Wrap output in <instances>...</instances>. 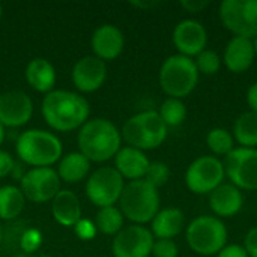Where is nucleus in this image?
Returning a JSON list of instances; mask_svg holds the SVG:
<instances>
[{
	"label": "nucleus",
	"mask_w": 257,
	"mask_h": 257,
	"mask_svg": "<svg viewBox=\"0 0 257 257\" xmlns=\"http://www.w3.org/2000/svg\"><path fill=\"white\" fill-rule=\"evenodd\" d=\"M125 188V179L114 167L96 169L86 182L87 199L98 208L114 206Z\"/></svg>",
	"instance_id": "nucleus-9"
},
{
	"label": "nucleus",
	"mask_w": 257,
	"mask_h": 257,
	"mask_svg": "<svg viewBox=\"0 0 257 257\" xmlns=\"http://www.w3.org/2000/svg\"><path fill=\"white\" fill-rule=\"evenodd\" d=\"M244 196L239 188L232 184H221L209 194L211 211L218 218H232L241 212Z\"/></svg>",
	"instance_id": "nucleus-19"
},
{
	"label": "nucleus",
	"mask_w": 257,
	"mask_h": 257,
	"mask_svg": "<svg viewBox=\"0 0 257 257\" xmlns=\"http://www.w3.org/2000/svg\"><path fill=\"white\" fill-rule=\"evenodd\" d=\"M131 5H133V6H137V8H143V9H148V8L157 6L158 3H157V2H133Z\"/></svg>",
	"instance_id": "nucleus-40"
},
{
	"label": "nucleus",
	"mask_w": 257,
	"mask_h": 257,
	"mask_svg": "<svg viewBox=\"0 0 257 257\" xmlns=\"http://www.w3.org/2000/svg\"><path fill=\"white\" fill-rule=\"evenodd\" d=\"M233 139L241 148L257 149V113H242L233 125Z\"/></svg>",
	"instance_id": "nucleus-26"
},
{
	"label": "nucleus",
	"mask_w": 257,
	"mask_h": 257,
	"mask_svg": "<svg viewBox=\"0 0 257 257\" xmlns=\"http://www.w3.org/2000/svg\"><path fill=\"white\" fill-rule=\"evenodd\" d=\"M15 257H50V256H47V254H44V253L36 251V253H20L18 256H15Z\"/></svg>",
	"instance_id": "nucleus-41"
},
{
	"label": "nucleus",
	"mask_w": 257,
	"mask_h": 257,
	"mask_svg": "<svg viewBox=\"0 0 257 257\" xmlns=\"http://www.w3.org/2000/svg\"><path fill=\"white\" fill-rule=\"evenodd\" d=\"M20 190L33 203H45L60 191V178L51 167H33L20 179Z\"/></svg>",
	"instance_id": "nucleus-12"
},
{
	"label": "nucleus",
	"mask_w": 257,
	"mask_h": 257,
	"mask_svg": "<svg viewBox=\"0 0 257 257\" xmlns=\"http://www.w3.org/2000/svg\"><path fill=\"white\" fill-rule=\"evenodd\" d=\"M14 167H15V163H14V158L11 157V154L0 149V179L11 175Z\"/></svg>",
	"instance_id": "nucleus-35"
},
{
	"label": "nucleus",
	"mask_w": 257,
	"mask_h": 257,
	"mask_svg": "<svg viewBox=\"0 0 257 257\" xmlns=\"http://www.w3.org/2000/svg\"><path fill=\"white\" fill-rule=\"evenodd\" d=\"M42 244V233L38 229H27L20 238V248L23 253H36Z\"/></svg>",
	"instance_id": "nucleus-32"
},
{
	"label": "nucleus",
	"mask_w": 257,
	"mask_h": 257,
	"mask_svg": "<svg viewBox=\"0 0 257 257\" xmlns=\"http://www.w3.org/2000/svg\"><path fill=\"white\" fill-rule=\"evenodd\" d=\"M223 26L235 36H257V0H223L218 8Z\"/></svg>",
	"instance_id": "nucleus-8"
},
{
	"label": "nucleus",
	"mask_w": 257,
	"mask_h": 257,
	"mask_svg": "<svg viewBox=\"0 0 257 257\" xmlns=\"http://www.w3.org/2000/svg\"><path fill=\"white\" fill-rule=\"evenodd\" d=\"M2 14H3V6H2V3H0V18H2Z\"/></svg>",
	"instance_id": "nucleus-45"
},
{
	"label": "nucleus",
	"mask_w": 257,
	"mask_h": 257,
	"mask_svg": "<svg viewBox=\"0 0 257 257\" xmlns=\"http://www.w3.org/2000/svg\"><path fill=\"white\" fill-rule=\"evenodd\" d=\"M33 114L32 98L21 90H9L0 95V123L9 128L26 125Z\"/></svg>",
	"instance_id": "nucleus-15"
},
{
	"label": "nucleus",
	"mask_w": 257,
	"mask_h": 257,
	"mask_svg": "<svg viewBox=\"0 0 257 257\" xmlns=\"http://www.w3.org/2000/svg\"><path fill=\"white\" fill-rule=\"evenodd\" d=\"M185 224V215L179 208L160 209L151 221V232L157 239H173L178 236Z\"/></svg>",
	"instance_id": "nucleus-22"
},
{
	"label": "nucleus",
	"mask_w": 257,
	"mask_h": 257,
	"mask_svg": "<svg viewBox=\"0 0 257 257\" xmlns=\"http://www.w3.org/2000/svg\"><path fill=\"white\" fill-rule=\"evenodd\" d=\"M155 238L145 226L133 224L123 227L111 242L114 257H149L152 254Z\"/></svg>",
	"instance_id": "nucleus-13"
},
{
	"label": "nucleus",
	"mask_w": 257,
	"mask_h": 257,
	"mask_svg": "<svg viewBox=\"0 0 257 257\" xmlns=\"http://www.w3.org/2000/svg\"><path fill=\"white\" fill-rule=\"evenodd\" d=\"M74 230H75V235L80 239H83V241H89V239H92L96 235V226H95V223H92L90 220H86V218H81L74 226Z\"/></svg>",
	"instance_id": "nucleus-34"
},
{
	"label": "nucleus",
	"mask_w": 257,
	"mask_h": 257,
	"mask_svg": "<svg viewBox=\"0 0 257 257\" xmlns=\"http://www.w3.org/2000/svg\"><path fill=\"white\" fill-rule=\"evenodd\" d=\"M208 5H209L208 0H184V2H181V6L191 14H197V12L203 11Z\"/></svg>",
	"instance_id": "nucleus-38"
},
{
	"label": "nucleus",
	"mask_w": 257,
	"mask_h": 257,
	"mask_svg": "<svg viewBox=\"0 0 257 257\" xmlns=\"http://www.w3.org/2000/svg\"><path fill=\"white\" fill-rule=\"evenodd\" d=\"M226 178L223 161L218 157L203 155L196 158L185 172L187 188L194 194H211Z\"/></svg>",
	"instance_id": "nucleus-10"
},
{
	"label": "nucleus",
	"mask_w": 257,
	"mask_h": 257,
	"mask_svg": "<svg viewBox=\"0 0 257 257\" xmlns=\"http://www.w3.org/2000/svg\"><path fill=\"white\" fill-rule=\"evenodd\" d=\"M5 137H6V131H5V126L0 123V146H2L3 142H5Z\"/></svg>",
	"instance_id": "nucleus-42"
},
{
	"label": "nucleus",
	"mask_w": 257,
	"mask_h": 257,
	"mask_svg": "<svg viewBox=\"0 0 257 257\" xmlns=\"http://www.w3.org/2000/svg\"><path fill=\"white\" fill-rule=\"evenodd\" d=\"M120 212L130 221L143 226L151 223L160 211V194L148 181L139 179L125 184L119 199Z\"/></svg>",
	"instance_id": "nucleus-4"
},
{
	"label": "nucleus",
	"mask_w": 257,
	"mask_h": 257,
	"mask_svg": "<svg viewBox=\"0 0 257 257\" xmlns=\"http://www.w3.org/2000/svg\"><path fill=\"white\" fill-rule=\"evenodd\" d=\"M247 104L251 108V111L257 113V81L253 83L247 90Z\"/></svg>",
	"instance_id": "nucleus-39"
},
{
	"label": "nucleus",
	"mask_w": 257,
	"mask_h": 257,
	"mask_svg": "<svg viewBox=\"0 0 257 257\" xmlns=\"http://www.w3.org/2000/svg\"><path fill=\"white\" fill-rule=\"evenodd\" d=\"M160 117L163 122L169 126H179L185 117H187V107L182 102V99L178 98H167L163 101L160 110H158Z\"/></svg>",
	"instance_id": "nucleus-29"
},
{
	"label": "nucleus",
	"mask_w": 257,
	"mask_h": 257,
	"mask_svg": "<svg viewBox=\"0 0 257 257\" xmlns=\"http://www.w3.org/2000/svg\"><path fill=\"white\" fill-rule=\"evenodd\" d=\"M56 172L60 181L66 184H78L89 175L90 161L80 152H71L60 158Z\"/></svg>",
	"instance_id": "nucleus-24"
},
{
	"label": "nucleus",
	"mask_w": 257,
	"mask_h": 257,
	"mask_svg": "<svg viewBox=\"0 0 257 257\" xmlns=\"http://www.w3.org/2000/svg\"><path fill=\"white\" fill-rule=\"evenodd\" d=\"M169 178H170L169 166L161 161H152L146 172L145 181H148L152 187H155L158 190L160 187H164L167 184Z\"/></svg>",
	"instance_id": "nucleus-31"
},
{
	"label": "nucleus",
	"mask_w": 257,
	"mask_h": 257,
	"mask_svg": "<svg viewBox=\"0 0 257 257\" xmlns=\"http://www.w3.org/2000/svg\"><path fill=\"white\" fill-rule=\"evenodd\" d=\"M41 111L50 128L60 133H69L81 128L87 122L90 107L80 93L53 90L44 96Z\"/></svg>",
	"instance_id": "nucleus-1"
},
{
	"label": "nucleus",
	"mask_w": 257,
	"mask_h": 257,
	"mask_svg": "<svg viewBox=\"0 0 257 257\" xmlns=\"http://www.w3.org/2000/svg\"><path fill=\"white\" fill-rule=\"evenodd\" d=\"M20 160L32 167H51L59 163L63 154L57 136L44 130H27L18 136L15 145Z\"/></svg>",
	"instance_id": "nucleus-3"
},
{
	"label": "nucleus",
	"mask_w": 257,
	"mask_h": 257,
	"mask_svg": "<svg viewBox=\"0 0 257 257\" xmlns=\"http://www.w3.org/2000/svg\"><path fill=\"white\" fill-rule=\"evenodd\" d=\"M122 136L116 125L104 117L87 120L77 136L80 154L90 163H104L116 157L120 149Z\"/></svg>",
	"instance_id": "nucleus-2"
},
{
	"label": "nucleus",
	"mask_w": 257,
	"mask_h": 257,
	"mask_svg": "<svg viewBox=\"0 0 257 257\" xmlns=\"http://www.w3.org/2000/svg\"><path fill=\"white\" fill-rule=\"evenodd\" d=\"M215 257H250L247 254V251L244 250L242 245H238V244H230V245H226L218 254Z\"/></svg>",
	"instance_id": "nucleus-37"
},
{
	"label": "nucleus",
	"mask_w": 257,
	"mask_h": 257,
	"mask_svg": "<svg viewBox=\"0 0 257 257\" xmlns=\"http://www.w3.org/2000/svg\"><path fill=\"white\" fill-rule=\"evenodd\" d=\"M253 45H254V53H256V57H257V36L253 39Z\"/></svg>",
	"instance_id": "nucleus-44"
},
{
	"label": "nucleus",
	"mask_w": 257,
	"mask_h": 257,
	"mask_svg": "<svg viewBox=\"0 0 257 257\" xmlns=\"http://www.w3.org/2000/svg\"><path fill=\"white\" fill-rule=\"evenodd\" d=\"M92 51L101 60H114L120 56L125 45L123 33L119 27L113 24H102L99 26L92 35Z\"/></svg>",
	"instance_id": "nucleus-17"
},
{
	"label": "nucleus",
	"mask_w": 257,
	"mask_h": 257,
	"mask_svg": "<svg viewBox=\"0 0 257 257\" xmlns=\"http://www.w3.org/2000/svg\"><path fill=\"white\" fill-rule=\"evenodd\" d=\"M149 164L151 161L146 154L131 146L120 148L114 157V169L123 179H130V182L145 179Z\"/></svg>",
	"instance_id": "nucleus-20"
},
{
	"label": "nucleus",
	"mask_w": 257,
	"mask_h": 257,
	"mask_svg": "<svg viewBox=\"0 0 257 257\" xmlns=\"http://www.w3.org/2000/svg\"><path fill=\"white\" fill-rule=\"evenodd\" d=\"M123 214L116 206L99 208L95 220L96 230H99L102 235L116 236L123 229Z\"/></svg>",
	"instance_id": "nucleus-27"
},
{
	"label": "nucleus",
	"mask_w": 257,
	"mask_h": 257,
	"mask_svg": "<svg viewBox=\"0 0 257 257\" xmlns=\"http://www.w3.org/2000/svg\"><path fill=\"white\" fill-rule=\"evenodd\" d=\"M3 236H5V229H3V224H2V221H0V244H2V241H3Z\"/></svg>",
	"instance_id": "nucleus-43"
},
{
	"label": "nucleus",
	"mask_w": 257,
	"mask_h": 257,
	"mask_svg": "<svg viewBox=\"0 0 257 257\" xmlns=\"http://www.w3.org/2000/svg\"><path fill=\"white\" fill-rule=\"evenodd\" d=\"M199 83V71L194 59L173 54L169 56L160 68V86L169 98L182 99L188 96Z\"/></svg>",
	"instance_id": "nucleus-6"
},
{
	"label": "nucleus",
	"mask_w": 257,
	"mask_h": 257,
	"mask_svg": "<svg viewBox=\"0 0 257 257\" xmlns=\"http://www.w3.org/2000/svg\"><path fill=\"white\" fill-rule=\"evenodd\" d=\"M226 176L239 190H257V149L235 148L223 161Z\"/></svg>",
	"instance_id": "nucleus-11"
},
{
	"label": "nucleus",
	"mask_w": 257,
	"mask_h": 257,
	"mask_svg": "<svg viewBox=\"0 0 257 257\" xmlns=\"http://www.w3.org/2000/svg\"><path fill=\"white\" fill-rule=\"evenodd\" d=\"M179 248L173 239H157L152 247L154 257H178Z\"/></svg>",
	"instance_id": "nucleus-33"
},
{
	"label": "nucleus",
	"mask_w": 257,
	"mask_h": 257,
	"mask_svg": "<svg viewBox=\"0 0 257 257\" xmlns=\"http://www.w3.org/2000/svg\"><path fill=\"white\" fill-rule=\"evenodd\" d=\"M26 197L18 187L3 185L0 187V221H9L20 217L24 211Z\"/></svg>",
	"instance_id": "nucleus-25"
},
{
	"label": "nucleus",
	"mask_w": 257,
	"mask_h": 257,
	"mask_svg": "<svg viewBox=\"0 0 257 257\" xmlns=\"http://www.w3.org/2000/svg\"><path fill=\"white\" fill-rule=\"evenodd\" d=\"M26 80L32 89L47 95L56 84L54 66L44 57H35L26 66Z\"/></svg>",
	"instance_id": "nucleus-23"
},
{
	"label": "nucleus",
	"mask_w": 257,
	"mask_h": 257,
	"mask_svg": "<svg viewBox=\"0 0 257 257\" xmlns=\"http://www.w3.org/2000/svg\"><path fill=\"white\" fill-rule=\"evenodd\" d=\"M194 63H196V68H197L199 74L215 75L221 68V57H220V54L217 51L206 48L200 54L196 56Z\"/></svg>",
	"instance_id": "nucleus-30"
},
{
	"label": "nucleus",
	"mask_w": 257,
	"mask_h": 257,
	"mask_svg": "<svg viewBox=\"0 0 257 257\" xmlns=\"http://www.w3.org/2000/svg\"><path fill=\"white\" fill-rule=\"evenodd\" d=\"M167 125L158 111L146 110L131 116L122 126V139L128 146L140 151H152L160 148L167 139Z\"/></svg>",
	"instance_id": "nucleus-5"
},
{
	"label": "nucleus",
	"mask_w": 257,
	"mask_h": 257,
	"mask_svg": "<svg viewBox=\"0 0 257 257\" xmlns=\"http://www.w3.org/2000/svg\"><path fill=\"white\" fill-rule=\"evenodd\" d=\"M51 212L56 223L63 227H74L81 220L80 199L69 190H60L51 200Z\"/></svg>",
	"instance_id": "nucleus-21"
},
{
	"label": "nucleus",
	"mask_w": 257,
	"mask_h": 257,
	"mask_svg": "<svg viewBox=\"0 0 257 257\" xmlns=\"http://www.w3.org/2000/svg\"><path fill=\"white\" fill-rule=\"evenodd\" d=\"M206 145L214 155L227 157L235 149V139L224 128H212L206 134Z\"/></svg>",
	"instance_id": "nucleus-28"
},
{
	"label": "nucleus",
	"mask_w": 257,
	"mask_h": 257,
	"mask_svg": "<svg viewBox=\"0 0 257 257\" xmlns=\"http://www.w3.org/2000/svg\"><path fill=\"white\" fill-rule=\"evenodd\" d=\"M244 250L250 257H257V227H251L244 239Z\"/></svg>",
	"instance_id": "nucleus-36"
},
{
	"label": "nucleus",
	"mask_w": 257,
	"mask_h": 257,
	"mask_svg": "<svg viewBox=\"0 0 257 257\" xmlns=\"http://www.w3.org/2000/svg\"><path fill=\"white\" fill-rule=\"evenodd\" d=\"M190 248L200 256H217L227 245V227L218 217L200 215L185 230Z\"/></svg>",
	"instance_id": "nucleus-7"
},
{
	"label": "nucleus",
	"mask_w": 257,
	"mask_h": 257,
	"mask_svg": "<svg viewBox=\"0 0 257 257\" xmlns=\"http://www.w3.org/2000/svg\"><path fill=\"white\" fill-rule=\"evenodd\" d=\"M256 59L253 39L242 38V36H233L224 50L223 62L226 68L233 74H242L247 69L251 68L253 62Z\"/></svg>",
	"instance_id": "nucleus-18"
},
{
	"label": "nucleus",
	"mask_w": 257,
	"mask_h": 257,
	"mask_svg": "<svg viewBox=\"0 0 257 257\" xmlns=\"http://www.w3.org/2000/svg\"><path fill=\"white\" fill-rule=\"evenodd\" d=\"M72 83L84 93L98 90L107 80V65L96 56H84L78 59L72 68Z\"/></svg>",
	"instance_id": "nucleus-16"
},
{
	"label": "nucleus",
	"mask_w": 257,
	"mask_h": 257,
	"mask_svg": "<svg viewBox=\"0 0 257 257\" xmlns=\"http://www.w3.org/2000/svg\"><path fill=\"white\" fill-rule=\"evenodd\" d=\"M173 44L178 48L179 54L193 59L203 50H206L208 32L205 26L197 20H182L176 24L173 30Z\"/></svg>",
	"instance_id": "nucleus-14"
}]
</instances>
